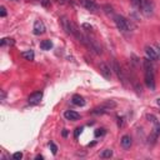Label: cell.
I'll return each mask as SVG.
<instances>
[{
	"mask_svg": "<svg viewBox=\"0 0 160 160\" xmlns=\"http://www.w3.org/2000/svg\"><path fill=\"white\" fill-rule=\"evenodd\" d=\"M21 56L25 59V60H29V61H31V60H34V51L32 50H28V51H22L21 52Z\"/></svg>",
	"mask_w": 160,
	"mask_h": 160,
	"instance_id": "obj_16",
	"label": "cell"
},
{
	"mask_svg": "<svg viewBox=\"0 0 160 160\" xmlns=\"http://www.w3.org/2000/svg\"><path fill=\"white\" fill-rule=\"evenodd\" d=\"M102 10H104V12L110 18H114L115 16V14H114V10H112V6H110L109 4H105V5H102Z\"/></svg>",
	"mask_w": 160,
	"mask_h": 160,
	"instance_id": "obj_15",
	"label": "cell"
},
{
	"mask_svg": "<svg viewBox=\"0 0 160 160\" xmlns=\"http://www.w3.org/2000/svg\"><path fill=\"white\" fill-rule=\"evenodd\" d=\"M49 146H50V149H51V152L55 155V154L58 152V146L55 145V142H52V141H51V142L49 144Z\"/></svg>",
	"mask_w": 160,
	"mask_h": 160,
	"instance_id": "obj_22",
	"label": "cell"
},
{
	"mask_svg": "<svg viewBox=\"0 0 160 160\" xmlns=\"http://www.w3.org/2000/svg\"><path fill=\"white\" fill-rule=\"evenodd\" d=\"M81 130H82V128H76V129H75V132H74V138H75V139L81 134Z\"/></svg>",
	"mask_w": 160,
	"mask_h": 160,
	"instance_id": "obj_24",
	"label": "cell"
},
{
	"mask_svg": "<svg viewBox=\"0 0 160 160\" xmlns=\"http://www.w3.org/2000/svg\"><path fill=\"white\" fill-rule=\"evenodd\" d=\"M156 104H158V105H159V106H160V98H159V99H158V100H156Z\"/></svg>",
	"mask_w": 160,
	"mask_h": 160,
	"instance_id": "obj_29",
	"label": "cell"
},
{
	"mask_svg": "<svg viewBox=\"0 0 160 160\" xmlns=\"http://www.w3.org/2000/svg\"><path fill=\"white\" fill-rule=\"evenodd\" d=\"M32 30H34V34H35V35H41V34L45 32L46 28H45V25H44V22H42L41 20H36V21L34 22Z\"/></svg>",
	"mask_w": 160,
	"mask_h": 160,
	"instance_id": "obj_7",
	"label": "cell"
},
{
	"mask_svg": "<svg viewBox=\"0 0 160 160\" xmlns=\"http://www.w3.org/2000/svg\"><path fill=\"white\" fill-rule=\"evenodd\" d=\"M1 46H5V45H14V40L12 39H9V38H5L1 40Z\"/></svg>",
	"mask_w": 160,
	"mask_h": 160,
	"instance_id": "obj_19",
	"label": "cell"
},
{
	"mask_svg": "<svg viewBox=\"0 0 160 160\" xmlns=\"http://www.w3.org/2000/svg\"><path fill=\"white\" fill-rule=\"evenodd\" d=\"M145 54L148 56V59L150 60H158L159 59V54H158V50H155L152 46H145Z\"/></svg>",
	"mask_w": 160,
	"mask_h": 160,
	"instance_id": "obj_8",
	"label": "cell"
},
{
	"mask_svg": "<svg viewBox=\"0 0 160 160\" xmlns=\"http://www.w3.org/2000/svg\"><path fill=\"white\" fill-rule=\"evenodd\" d=\"M159 135H160V124L156 122L155 128L152 129V131H151V134H150V136H149V142H150V144H154V142L158 140Z\"/></svg>",
	"mask_w": 160,
	"mask_h": 160,
	"instance_id": "obj_10",
	"label": "cell"
},
{
	"mask_svg": "<svg viewBox=\"0 0 160 160\" xmlns=\"http://www.w3.org/2000/svg\"><path fill=\"white\" fill-rule=\"evenodd\" d=\"M146 118L149 119V121H151V122H154V124H156V122H158V121H156V118H155L154 115H148Z\"/></svg>",
	"mask_w": 160,
	"mask_h": 160,
	"instance_id": "obj_26",
	"label": "cell"
},
{
	"mask_svg": "<svg viewBox=\"0 0 160 160\" xmlns=\"http://www.w3.org/2000/svg\"><path fill=\"white\" fill-rule=\"evenodd\" d=\"M64 116L66 120H71V121H76L80 119V114L76 111H72V110H66L64 112Z\"/></svg>",
	"mask_w": 160,
	"mask_h": 160,
	"instance_id": "obj_12",
	"label": "cell"
},
{
	"mask_svg": "<svg viewBox=\"0 0 160 160\" xmlns=\"http://www.w3.org/2000/svg\"><path fill=\"white\" fill-rule=\"evenodd\" d=\"M142 68H144V78H145V84L150 90L155 89V80H154V68L151 65L150 59H144L142 60Z\"/></svg>",
	"mask_w": 160,
	"mask_h": 160,
	"instance_id": "obj_1",
	"label": "cell"
},
{
	"mask_svg": "<svg viewBox=\"0 0 160 160\" xmlns=\"http://www.w3.org/2000/svg\"><path fill=\"white\" fill-rule=\"evenodd\" d=\"M111 156H112V150L111 149H105L100 154V158H102V159H108V158H111Z\"/></svg>",
	"mask_w": 160,
	"mask_h": 160,
	"instance_id": "obj_18",
	"label": "cell"
},
{
	"mask_svg": "<svg viewBox=\"0 0 160 160\" xmlns=\"http://www.w3.org/2000/svg\"><path fill=\"white\" fill-rule=\"evenodd\" d=\"M66 135H68V131H66V130H64V131H62V136H66Z\"/></svg>",
	"mask_w": 160,
	"mask_h": 160,
	"instance_id": "obj_28",
	"label": "cell"
},
{
	"mask_svg": "<svg viewBox=\"0 0 160 160\" xmlns=\"http://www.w3.org/2000/svg\"><path fill=\"white\" fill-rule=\"evenodd\" d=\"M112 19H114L115 25L118 26V29L121 30V31H124V32L130 31V30H132V28H134L132 24H131L128 19H125L124 16H121V15H115Z\"/></svg>",
	"mask_w": 160,
	"mask_h": 160,
	"instance_id": "obj_2",
	"label": "cell"
},
{
	"mask_svg": "<svg viewBox=\"0 0 160 160\" xmlns=\"http://www.w3.org/2000/svg\"><path fill=\"white\" fill-rule=\"evenodd\" d=\"M80 1H81V2H84V0H80Z\"/></svg>",
	"mask_w": 160,
	"mask_h": 160,
	"instance_id": "obj_30",
	"label": "cell"
},
{
	"mask_svg": "<svg viewBox=\"0 0 160 160\" xmlns=\"http://www.w3.org/2000/svg\"><path fill=\"white\" fill-rule=\"evenodd\" d=\"M21 158H22V152H20V151L14 152V155H12V159H14V160H20Z\"/></svg>",
	"mask_w": 160,
	"mask_h": 160,
	"instance_id": "obj_23",
	"label": "cell"
},
{
	"mask_svg": "<svg viewBox=\"0 0 160 160\" xmlns=\"http://www.w3.org/2000/svg\"><path fill=\"white\" fill-rule=\"evenodd\" d=\"M84 6L89 10V11H92V12H95V11H98L99 10V5L95 2V0H84Z\"/></svg>",
	"mask_w": 160,
	"mask_h": 160,
	"instance_id": "obj_11",
	"label": "cell"
},
{
	"mask_svg": "<svg viewBox=\"0 0 160 160\" xmlns=\"http://www.w3.org/2000/svg\"><path fill=\"white\" fill-rule=\"evenodd\" d=\"M41 99H42V92L41 91H36V92H32L31 95H29L28 101H29V104L34 105V104H39Z\"/></svg>",
	"mask_w": 160,
	"mask_h": 160,
	"instance_id": "obj_9",
	"label": "cell"
},
{
	"mask_svg": "<svg viewBox=\"0 0 160 160\" xmlns=\"http://www.w3.org/2000/svg\"><path fill=\"white\" fill-rule=\"evenodd\" d=\"M99 71H100V74H101L106 80H110V79H111V68H110L106 62H100V65H99Z\"/></svg>",
	"mask_w": 160,
	"mask_h": 160,
	"instance_id": "obj_6",
	"label": "cell"
},
{
	"mask_svg": "<svg viewBox=\"0 0 160 160\" xmlns=\"http://www.w3.org/2000/svg\"><path fill=\"white\" fill-rule=\"evenodd\" d=\"M105 134H106L105 129H96V130H95V136H96V138H99V136H104Z\"/></svg>",
	"mask_w": 160,
	"mask_h": 160,
	"instance_id": "obj_20",
	"label": "cell"
},
{
	"mask_svg": "<svg viewBox=\"0 0 160 160\" xmlns=\"http://www.w3.org/2000/svg\"><path fill=\"white\" fill-rule=\"evenodd\" d=\"M12 1H19V0H12Z\"/></svg>",
	"mask_w": 160,
	"mask_h": 160,
	"instance_id": "obj_31",
	"label": "cell"
},
{
	"mask_svg": "<svg viewBox=\"0 0 160 160\" xmlns=\"http://www.w3.org/2000/svg\"><path fill=\"white\" fill-rule=\"evenodd\" d=\"M60 24L64 29V31L68 34V35H72V21H70L66 16H62L60 19Z\"/></svg>",
	"mask_w": 160,
	"mask_h": 160,
	"instance_id": "obj_5",
	"label": "cell"
},
{
	"mask_svg": "<svg viewBox=\"0 0 160 160\" xmlns=\"http://www.w3.org/2000/svg\"><path fill=\"white\" fill-rule=\"evenodd\" d=\"M140 8H141V12L145 16H150L154 12V2H152V0H142Z\"/></svg>",
	"mask_w": 160,
	"mask_h": 160,
	"instance_id": "obj_3",
	"label": "cell"
},
{
	"mask_svg": "<svg viewBox=\"0 0 160 160\" xmlns=\"http://www.w3.org/2000/svg\"><path fill=\"white\" fill-rule=\"evenodd\" d=\"M141 1H142V0H130V2H131V5H132L134 8H136V9L141 6Z\"/></svg>",
	"mask_w": 160,
	"mask_h": 160,
	"instance_id": "obj_21",
	"label": "cell"
},
{
	"mask_svg": "<svg viewBox=\"0 0 160 160\" xmlns=\"http://www.w3.org/2000/svg\"><path fill=\"white\" fill-rule=\"evenodd\" d=\"M35 159H36V160H42V159H44V158H42V156H41V155H38V156H36V158H35Z\"/></svg>",
	"mask_w": 160,
	"mask_h": 160,
	"instance_id": "obj_27",
	"label": "cell"
},
{
	"mask_svg": "<svg viewBox=\"0 0 160 160\" xmlns=\"http://www.w3.org/2000/svg\"><path fill=\"white\" fill-rule=\"evenodd\" d=\"M40 48H41L42 50H50V49L52 48V42H51L50 40H42V41L40 42Z\"/></svg>",
	"mask_w": 160,
	"mask_h": 160,
	"instance_id": "obj_17",
	"label": "cell"
},
{
	"mask_svg": "<svg viewBox=\"0 0 160 160\" xmlns=\"http://www.w3.org/2000/svg\"><path fill=\"white\" fill-rule=\"evenodd\" d=\"M111 70H114V72L116 74L118 79H119L121 82H125V76H124V72H122V70H121V68H120L119 62H118L115 59L111 61Z\"/></svg>",
	"mask_w": 160,
	"mask_h": 160,
	"instance_id": "obj_4",
	"label": "cell"
},
{
	"mask_svg": "<svg viewBox=\"0 0 160 160\" xmlns=\"http://www.w3.org/2000/svg\"><path fill=\"white\" fill-rule=\"evenodd\" d=\"M0 15H1V18L6 16V9L4 6H0Z\"/></svg>",
	"mask_w": 160,
	"mask_h": 160,
	"instance_id": "obj_25",
	"label": "cell"
},
{
	"mask_svg": "<svg viewBox=\"0 0 160 160\" xmlns=\"http://www.w3.org/2000/svg\"><path fill=\"white\" fill-rule=\"evenodd\" d=\"M120 142H121V145H122V148H125V149H128V148H130V146H131V142H132V140H131V138H130L129 135H124V136L121 138V140H120Z\"/></svg>",
	"mask_w": 160,
	"mask_h": 160,
	"instance_id": "obj_14",
	"label": "cell"
},
{
	"mask_svg": "<svg viewBox=\"0 0 160 160\" xmlns=\"http://www.w3.org/2000/svg\"><path fill=\"white\" fill-rule=\"evenodd\" d=\"M71 101H72V104L76 105V106H84V105H85V100H84V98L80 96V95H74L72 99H71Z\"/></svg>",
	"mask_w": 160,
	"mask_h": 160,
	"instance_id": "obj_13",
	"label": "cell"
}]
</instances>
